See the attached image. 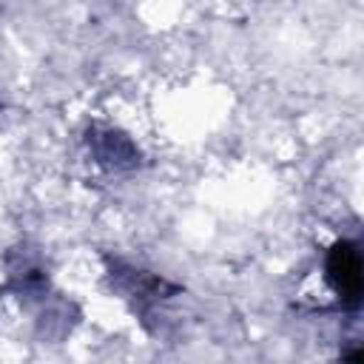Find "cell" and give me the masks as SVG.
<instances>
[{"label": "cell", "mask_w": 364, "mask_h": 364, "mask_svg": "<svg viewBox=\"0 0 364 364\" xmlns=\"http://www.w3.org/2000/svg\"><path fill=\"white\" fill-rule=\"evenodd\" d=\"M105 279L111 284V290L148 324L151 318H156V313L162 316V310L182 296V287L176 282H168L165 276L145 270L139 264L122 262V259H108L105 262Z\"/></svg>", "instance_id": "1"}, {"label": "cell", "mask_w": 364, "mask_h": 364, "mask_svg": "<svg viewBox=\"0 0 364 364\" xmlns=\"http://www.w3.org/2000/svg\"><path fill=\"white\" fill-rule=\"evenodd\" d=\"M321 282L338 310H358L364 296L361 247L353 239H336L321 259Z\"/></svg>", "instance_id": "2"}, {"label": "cell", "mask_w": 364, "mask_h": 364, "mask_svg": "<svg viewBox=\"0 0 364 364\" xmlns=\"http://www.w3.org/2000/svg\"><path fill=\"white\" fill-rule=\"evenodd\" d=\"M82 156L94 171H100L105 176H125V173L136 171L142 162L139 145L125 131H119L114 125H100V122L85 128Z\"/></svg>", "instance_id": "3"}]
</instances>
